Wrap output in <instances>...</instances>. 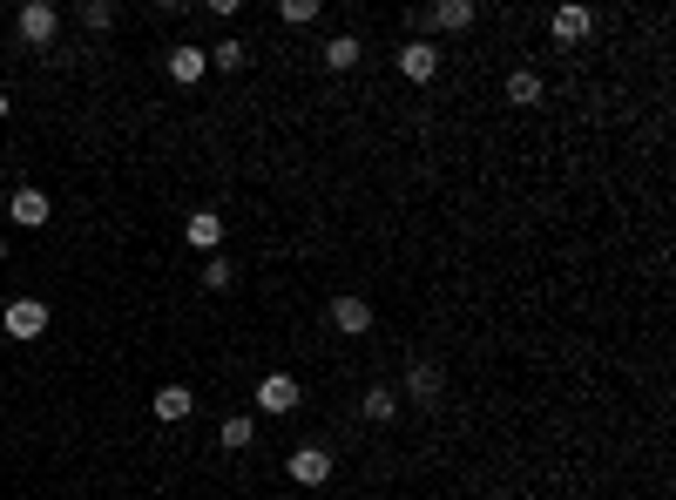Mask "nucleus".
I'll return each mask as SVG.
<instances>
[{
  "label": "nucleus",
  "instance_id": "f257e3e1",
  "mask_svg": "<svg viewBox=\"0 0 676 500\" xmlns=\"http://www.w3.org/2000/svg\"><path fill=\"white\" fill-rule=\"evenodd\" d=\"M14 28H21V41H28V48H48V41L61 34V14L48 7V0H28V7L14 14Z\"/></svg>",
  "mask_w": 676,
  "mask_h": 500
},
{
  "label": "nucleus",
  "instance_id": "f03ea898",
  "mask_svg": "<svg viewBox=\"0 0 676 500\" xmlns=\"http://www.w3.org/2000/svg\"><path fill=\"white\" fill-rule=\"evenodd\" d=\"M0 325H7V338H21V345H28V338L48 332V305H41V298H14V305L0 311Z\"/></svg>",
  "mask_w": 676,
  "mask_h": 500
},
{
  "label": "nucleus",
  "instance_id": "7ed1b4c3",
  "mask_svg": "<svg viewBox=\"0 0 676 500\" xmlns=\"http://www.w3.org/2000/svg\"><path fill=\"white\" fill-rule=\"evenodd\" d=\"M325 318H332L338 338H366L372 332V305H366V298H352V291H345V298H332V311H325Z\"/></svg>",
  "mask_w": 676,
  "mask_h": 500
},
{
  "label": "nucleus",
  "instance_id": "20e7f679",
  "mask_svg": "<svg viewBox=\"0 0 676 500\" xmlns=\"http://www.w3.org/2000/svg\"><path fill=\"white\" fill-rule=\"evenodd\" d=\"M399 75L426 88L433 75H440V48H433V41H406V48H399Z\"/></svg>",
  "mask_w": 676,
  "mask_h": 500
},
{
  "label": "nucleus",
  "instance_id": "39448f33",
  "mask_svg": "<svg viewBox=\"0 0 676 500\" xmlns=\"http://www.w3.org/2000/svg\"><path fill=\"white\" fill-rule=\"evenodd\" d=\"M548 28H555V41H562V48H575V41H589V34H595V14L582 7V0H568V7H555V21H548Z\"/></svg>",
  "mask_w": 676,
  "mask_h": 500
},
{
  "label": "nucleus",
  "instance_id": "423d86ee",
  "mask_svg": "<svg viewBox=\"0 0 676 500\" xmlns=\"http://www.w3.org/2000/svg\"><path fill=\"white\" fill-rule=\"evenodd\" d=\"M7 217L21 223V230H41V223L55 217V203H48V190H14L7 196Z\"/></svg>",
  "mask_w": 676,
  "mask_h": 500
},
{
  "label": "nucleus",
  "instance_id": "0eeeda50",
  "mask_svg": "<svg viewBox=\"0 0 676 500\" xmlns=\"http://www.w3.org/2000/svg\"><path fill=\"white\" fill-rule=\"evenodd\" d=\"M291 406H298V379H291V372L257 379V413H291Z\"/></svg>",
  "mask_w": 676,
  "mask_h": 500
},
{
  "label": "nucleus",
  "instance_id": "6e6552de",
  "mask_svg": "<svg viewBox=\"0 0 676 500\" xmlns=\"http://www.w3.org/2000/svg\"><path fill=\"white\" fill-rule=\"evenodd\" d=\"M291 480H298V487H325V480H332V453H325V446H298V453H291Z\"/></svg>",
  "mask_w": 676,
  "mask_h": 500
},
{
  "label": "nucleus",
  "instance_id": "1a4fd4ad",
  "mask_svg": "<svg viewBox=\"0 0 676 500\" xmlns=\"http://www.w3.org/2000/svg\"><path fill=\"white\" fill-rule=\"evenodd\" d=\"M203 68H210V55H203V48H190V41H183V48H169V82H203Z\"/></svg>",
  "mask_w": 676,
  "mask_h": 500
},
{
  "label": "nucleus",
  "instance_id": "9d476101",
  "mask_svg": "<svg viewBox=\"0 0 676 500\" xmlns=\"http://www.w3.org/2000/svg\"><path fill=\"white\" fill-rule=\"evenodd\" d=\"M183 237H190L197 250H210V257H217V244H224V217H217V210H197V217L183 223Z\"/></svg>",
  "mask_w": 676,
  "mask_h": 500
},
{
  "label": "nucleus",
  "instance_id": "9b49d317",
  "mask_svg": "<svg viewBox=\"0 0 676 500\" xmlns=\"http://www.w3.org/2000/svg\"><path fill=\"white\" fill-rule=\"evenodd\" d=\"M440 386H447V372H440V365H433V359H413V372H406V392L433 406V399H440Z\"/></svg>",
  "mask_w": 676,
  "mask_h": 500
},
{
  "label": "nucleus",
  "instance_id": "f8f14e48",
  "mask_svg": "<svg viewBox=\"0 0 676 500\" xmlns=\"http://www.w3.org/2000/svg\"><path fill=\"white\" fill-rule=\"evenodd\" d=\"M149 406H156V419H163V426H176V419H190V406H197V399H190V386H156V399H149Z\"/></svg>",
  "mask_w": 676,
  "mask_h": 500
},
{
  "label": "nucleus",
  "instance_id": "ddd939ff",
  "mask_svg": "<svg viewBox=\"0 0 676 500\" xmlns=\"http://www.w3.org/2000/svg\"><path fill=\"white\" fill-rule=\"evenodd\" d=\"M433 28H447V34L474 28V0H433Z\"/></svg>",
  "mask_w": 676,
  "mask_h": 500
},
{
  "label": "nucleus",
  "instance_id": "4468645a",
  "mask_svg": "<svg viewBox=\"0 0 676 500\" xmlns=\"http://www.w3.org/2000/svg\"><path fill=\"white\" fill-rule=\"evenodd\" d=\"M507 102H514V109H535L541 102V75L535 68H514V75H507Z\"/></svg>",
  "mask_w": 676,
  "mask_h": 500
},
{
  "label": "nucleus",
  "instance_id": "2eb2a0df",
  "mask_svg": "<svg viewBox=\"0 0 676 500\" xmlns=\"http://www.w3.org/2000/svg\"><path fill=\"white\" fill-rule=\"evenodd\" d=\"M217 440H224L230 453H244V446L257 440V419H251V413H237V419H224V426H217Z\"/></svg>",
  "mask_w": 676,
  "mask_h": 500
},
{
  "label": "nucleus",
  "instance_id": "dca6fc26",
  "mask_svg": "<svg viewBox=\"0 0 676 500\" xmlns=\"http://www.w3.org/2000/svg\"><path fill=\"white\" fill-rule=\"evenodd\" d=\"M325 68H338V75L359 68V41H352V34H332V41H325Z\"/></svg>",
  "mask_w": 676,
  "mask_h": 500
},
{
  "label": "nucleus",
  "instance_id": "f3484780",
  "mask_svg": "<svg viewBox=\"0 0 676 500\" xmlns=\"http://www.w3.org/2000/svg\"><path fill=\"white\" fill-rule=\"evenodd\" d=\"M244 61H251V48H244L237 34H230V41H217V48H210V68H224V75H237Z\"/></svg>",
  "mask_w": 676,
  "mask_h": 500
},
{
  "label": "nucleus",
  "instance_id": "a211bd4d",
  "mask_svg": "<svg viewBox=\"0 0 676 500\" xmlns=\"http://www.w3.org/2000/svg\"><path fill=\"white\" fill-rule=\"evenodd\" d=\"M393 413H399V399L386 386H366V419L372 426H393Z\"/></svg>",
  "mask_w": 676,
  "mask_h": 500
},
{
  "label": "nucleus",
  "instance_id": "6ab92c4d",
  "mask_svg": "<svg viewBox=\"0 0 676 500\" xmlns=\"http://www.w3.org/2000/svg\"><path fill=\"white\" fill-rule=\"evenodd\" d=\"M203 284H210V291H230V284H237V264H230V257H203Z\"/></svg>",
  "mask_w": 676,
  "mask_h": 500
},
{
  "label": "nucleus",
  "instance_id": "aec40b11",
  "mask_svg": "<svg viewBox=\"0 0 676 500\" xmlns=\"http://www.w3.org/2000/svg\"><path fill=\"white\" fill-rule=\"evenodd\" d=\"M82 28H88V34L115 28V7H109V0H88V7H82Z\"/></svg>",
  "mask_w": 676,
  "mask_h": 500
},
{
  "label": "nucleus",
  "instance_id": "412c9836",
  "mask_svg": "<svg viewBox=\"0 0 676 500\" xmlns=\"http://www.w3.org/2000/svg\"><path fill=\"white\" fill-rule=\"evenodd\" d=\"M278 14L291 21V28H305V21H318V0H284Z\"/></svg>",
  "mask_w": 676,
  "mask_h": 500
},
{
  "label": "nucleus",
  "instance_id": "4be33fe9",
  "mask_svg": "<svg viewBox=\"0 0 676 500\" xmlns=\"http://www.w3.org/2000/svg\"><path fill=\"white\" fill-rule=\"evenodd\" d=\"M7 109H14V102H7V95H0V122H7Z\"/></svg>",
  "mask_w": 676,
  "mask_h": 500
},
{
  "label": "nucleus",
  "instance_id": "5701e85b",
  "mask_svg": "<svg viewBox=\"0 0 676 500\" xmlns=\"http://www.w3.org/2000/svg\"><path fill=\"white\" fill-rule=\"evenodd\" d=\"M0 264H7V237H0Z\"/></svg>",
  "mask_w": 676,
  "mask_h": 500
},
{
  "label": "nucleus",
  "instance_id": "b1692460",
  "mask_svg": "<svg viewBox=\"0 0 676 500\" xmlns=\"http://www.w3.org/2000/svg\"><path fill=\"white\" fill-rule=\"evenodd\" d=\"M278 500H298V494H278Z\"/></svg>",
  "mask_w": 676,
  "mask_h": 500
},
{
  "label": "nucleus",
  "instance_id": "393cba45",
  "mask_svg": "<svg viewBox=\"0 0 676 500\" xmlns=\"http://www.w3.org/2000/svg\"><path fill=\"white\" fill-rule=\"evenodd\" d=\"M487 500H507V494H487Z\"/></svg>",
  "mask_w": 676,
  "mask_h": 500
}]
</instances>
